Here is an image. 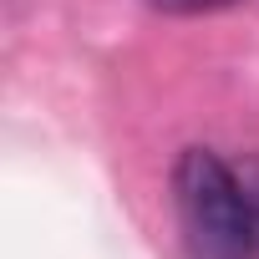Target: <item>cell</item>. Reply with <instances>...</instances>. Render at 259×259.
Segmentation results:
<instances>
[{"label":"cell","mask_w":259,"mask_h":259,"mask_svg":"<svg viewBox=\"0 0 259 259\" xmlns=\"http://www.w3.org/2000/svg\"><path fill=\"white\" fill-rule=\"evenodd\" d=\"M173 203L193 259H259V168H234L213 148H183Z\"/></svg>","instance_id":"obj_1"},{"label":"cell","mask_w":259,"mask_h":259,"mask_svg":"<svg viewBox=\"0 0 259 259\" xmlns=\"http://www.w3.org/2000/svg\"><path fill=\"white\" fill-rule=\"evenodd\" d=\"M148 6L163 11V16H213V11L239 6V0H148Z\"/></svg>","instance_id":"obj_2"}]
</instances>
